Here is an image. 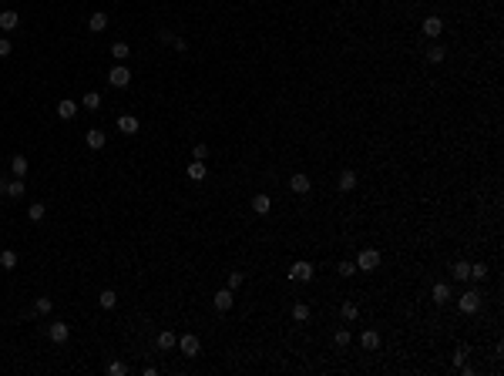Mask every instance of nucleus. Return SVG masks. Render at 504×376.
I'll return each mask as SVG.
<instances>
[{
  "label": "nucleus",
  "mask_w": 504,
  "mask_h": 376,
  "mask_svg": "<svg viewBox=\"0 0 504 376\" xmlns=\"http://www.w3.org/2000/svg\"><path fill=\"white\" fill-rule=\"evenodd\" d=\"M108 84H111V88H128V84H131V71L125 64L111 67V71H108Z\"/></svg>",
  "instance_id": "obj_1"
},
{
  "label": "nucleus",
  "mask_w": 504,
  "mask_h": 376,
  "mask_svg": "<svg viewBox=\"0 0 504 376\" xmlns=\"http://www.w3.org/2000/svg\"><path fill=\"white\" fill-rule=\"evenodd\" d=\"M376 265H380V252H376V248H363L360 259H356V269H363V272H373Z\"/></svg>",
  "instance_id": "obj_2"
},
{
  "label": "nucleus",
  "mask_w": 504,
  "mask_h": 376,
  "mask_svg": "<svg viewBox=\"0 0 504 376\" xmlns=\"http://www.w3.org/2000/svg\"><path fill=\"white\" fill-rule=\"evenodd\" d=\"M178 349H182L185 356H188V360H195V356L202 353V343H199V336H192V333H185V336L178 339Z\"/></svg>",
  "instance_id": "obj_3"
},
{
  "label": "nucleus",
  "mask_w": 504,
  "mask_h": 376,
  "mask_svg": "<svg viewBox=\"0 0 504 376\" xmlns=\"http://www.w3.org/2000/svg\"><path fill=\"white\" fill-rule=\"evenodd\" d=\"M289 279H293V282H309V279H313V265L303 262V259H299V262H293V269H289Z\"/></svg>",
  "instance_id": "obj_4"
},
{
  "label": "nucleus",
  "mask_w": 504,
  "mask_h": 376,
  "mask_svg": "<svg viewBox=\"0 0 504 376\" xmlns=\"http://www.w3.org/2000/svg\"><path fill=\"white\" fill-rule=\"evenodd\" d=\"M47 336H51V343H67V336H71V326H67V322H51Z\"/></svg>",
  "instance_id": "obj_5"
},
{
  "label": "nucleus",
  "mask_w": 504,
  "mask_h": 376,
  "mask_svg": "<svg viewBox=\"0 0 504 376\" xmlns=\"http://www.w3.org/2000/svg\"><path fill=\"white\" fill-rule=\"evenodd\" d=\"M457 306H461V312H477L481 309V292H464V296L457 299Z\"/></svg>",
  "instance_id": "obj_6"
},
{
  "label": "nucleus",
  "mask_w": 504,
  "mask_h": 376,
  "mask_svg": "<svg viewBox=\"0 0 504 376\" xmlns=\"http://www.w3.org/2000/svg\"><path fill=\"white\" fill-rule=\"evenodd\" d=\"M78 108H81V104H78V101H71V97H64V101L57 104V118H64V121H71V118H74V114H78Z\"/></svg>",
  "instance_id": "obj_7"
},
{
  "label": "nucleus",
  "mask_w": 504,
  "mask_h": 376,
  "mask_svg": "<svg viewBox=\"0 0 504 376\" xmlns=\"http://www.w3.org/2000/svg\"><path fill=\"white\" fill-rule=\"evenodd\" d=\"M118 131L121 135H138V118L135 114H121L118 118Z\"/></svg>",
  "instance_id": "obj_8"
},
{
  "label": "nucleus",
  "mask_w": 504,
  "mask_h": 376,
  "mask_svg": "<svg viewBox=\"0 0 504 376\" xmlns=\"http://www.w3.org/2000/svg\"><path fill=\"white\" fill-rule=\"evenodd\" d=\"M430 299H434V303H437V306L450 303V286H447V282H437V286L430 289Z\"/></svg>",
  "instance_id": "obj_9"
},
{
  "label": "nucleus",
  "mask_w": 504,
  "mask_h": 376,
  "mask_svg": "<svg viewBox=\"0 0 504 376\" xmlns=\"http://www.w3.org/2000/svg\"><path fill=\"white\" fill-rule=\"evenodd\" d=\"M269 208H272V198L266 192H259L256 198H252V212H256V215H269Z\"/></svg>",
  "instance_id": "obj_10"
},
{
  "label": "nucleus",
  "mask_w": 504,
  "mask_h": 376,
  "mask_svg": "<svg viewBox=\"0 0 504 376\" xmlns=\"http://www.w3.org/2000/svg\"><path fill=\"white\" fill-rule=\"evenodd\" d=\"M289 188H293L296 195H306V192H309V178H306L303 171H296V175L289 178Z\"/></svg>",
  "instance_id": "obj_11"
},
{
  "label": "nucleus",
  "mask_w": 504,
  "mask_h": 376,
  "mask_svg": "<svg viewBox=\"0 0 504 376\" xmlns=\"http://www.w3.org/2000/svg\"><path fill=\"white\" fill-rule=\"evenodd\" d=\"M232 303H235V299H232V289H222V292H215V309H219V312H229V309H232Z\"/></svg>",
  "instance_id": "obj_12"
},
{
  "label": "nucleus",
  "mask_w": 504,
  "mask_h": 376,
  "mask_svg": "<svg viewBox=\"0 0 504 376\" xmlns=\"http://www.w3.org/2000/svg\"><path fill=\"white\" fill-rule=\"evenodd\" d=\"M420 31H424L427 37H440V31H444V20H440V17H427Z\"/></svg>",
  "instance_id": "obj_13"
},
{
  "label": "nucleus",
  "mask_w": 504,
  "mask_h": 376,
  "mask_svg": "<svg viewBox=\"0 0 504 376\" xmlns=\"http://www.w3.org/2000/svg\"><path fill=\"white\" fill-rule=\"evenodd\" d=\"M88 31H91V34H101V31H108V14H101V10H98V14H91V20H88Z\"/></svg>",
  "instance_id": "obj_14"
},
{
  "label": "nucleus",
  "mask_w": 504,
  "mask_h": 376,
  "mask_svg": "<svg viewBox=\"0 0 504 376\" xmlns=\"http://www.w3.org/2000/svg\"><path fill=\"white\" fill-rule=\"evenodd\" d=\"M360 343H363V349H380V333H376V329H367V333H363L360 336Z\"/></svg>",
  "instance_id": "obj_15"
},
{
  "label": "nucleus",
  "mask_w": 504,
  "mask_h": 376,
  "mask_svg": "<svg viewBox=\"0 0 504 376\" xmlns=\"http://www.w3.org/2000/svg\"><path fill=\"white\" fill-rule=\"evenodd\" d=\"M17 24H20L17 10H4V14H0V31H14Z\"/></svg>",
  "instance_id": "obj_16"
},
{
  "label": "nucleus",
  "mask_w": 504,
  "mask_h": 376,
  "mask_svg": "<svg viewBox=\"0 0 504 376\" xmlns=\"http://www.w3.org/2000/svg\"><path fill=\"white\" fill-rule=\"evenodd\" d=\"M111 57H114V61H128V57H131V47L125 44V40H114V44H111Z\"/></svg>",
  "instance_id": "obj_17"
},
{
  "label": "nucleus",
  "mask_w": 504,
  "mask_h": 376,
  "mask_svg": "<svg viewBox=\"0 0 504 376\" xmlns=\"http://www.w3.org/2000/svg\"><path fill=\"white\" fill-rule=\"evenodd\" d=\"M10 171H14V178H24L27 175V158H24V155H14V158H10Z\"/></svg>",
  "instance_id": "obj_18"
},
{
  "label": "nucleus",
  "mask_w": 504,
  "mask_h": 376,
  "mask_svg": "<svg viewBox=\"0 0 504 376\" xmlns=\"http://www.w3.org/2000/svg\"><path fill=\"white\" fill-rule=\"evenodd\" d=\"M205 175H208L205 161H188V178H192V182H202Z\"/></svg>",
  "instance_id": "obj_19"
},
{
  "label": "nucleus",
  "mask_w": 504,
  "mask_h": 376,
  "mask_svg": "<svg viewBox=\"0 0 504 376\" xmlns=\"http://www.w3.org/2000/svg\"><path fill=\"white\" fill-rule=\"evenodd\" d=\"M27 188H24V178H14V182H7V188H4V195H10V198H20Z\"/></svg>",
  "instance_id": "obj_20"
},
{
  "label": "nucleus",
  "mask_w": 504,
  "mask_h": 376,
  "mask_svg": "<svg viewBox=\"0 0 504 376\" xmlns=\"http://www.w3.org/2000/svg\"><path fill=\"white\" fill-rule=\"evenodd\" d=\"M104 141H108V138H104L101 128H91L88 131V148H94V152H98V148H104Z\"/></svg>",
  "instance_id": "obj_21"
},
{
  "label": "nucleus",
  "mask_w": 504,
  "mask_h": 376,
  "mask_svg": "<svg viewBox=\"0 0 504 376\" xmlns=\"http://www.w3.org/2000/svg\"><path fill=\"white\" fill-rule=\"evenodd\" d=\"M81 108H84V111H98V108H101V94H98V91H88L84 101H81Z\"/></svg>",
  "instance_id": "obj_22"
},
{
  "label": "nucleus",
  "mask_w": 504,
  "mask_h": 376,
  "mask_svg": "<svg viewBox=\"0 0 504 376\" xmlns=\"http://www.w3.org/2000/svg\"><path fill=\"white\" fill-rule=\"evenodd\" d=\"M353 188H356V175H353L350 168L340 171V192H353Z\"/></svg>",
  "instance_id": "obj_23"
},
{
  "label": "nucleus",
  "mask_w": 504,
  "mask_h": 376,
  "mask_svg": "<svg viewBox=\"0 0 504 376\" xmlns=\"http://www.w3.org/2000/svg\"><path fill=\"white\" fill-rule=\"evenodd\" d=\"M450 272H454V279H471V262H464V259H457Z\"/></svg>",
  "instance_id": "obj_24"
},
{
  "label": "nucleus",
  "mask_w": 504,
  "mask_h": 376,
  "mask_svg": "<svg viewBox=\"0 0 504 376\" xmlns=\"http://www.w3.org/2000/svg\"><path fill=\"white\" fill-rule=\"evenodd\" d=\"M44 215H47V208H44V202H34V205L27 208V218H31V222H40Z\"/></svg>",
  "instance_id": "obj_25"
},
{
  "label": "nucleus",
  "mask_w": 504,
  "mask_h": 376,
  "mask_svg": "<svg viewBox=\"0 0 504 376\" xmlns=\"http://www.w3.org/2000/svg\"><path fill=\"white\" fill-rule=\"evenodd\" d=\"M98 303H101V309H114V306H118V296H114L111 289H104L101 296H98Z\"/></svg>",
  "instance_id": "obj_26"
},
{
  "label": "nucleus",
  "mask_w": 504,
  "mask_h": 376,
  "mask_svg": "<svg viewBox=\"0 0 504 376\" xmlns=\"http://www.w3.org/2000/svg\"><path fill=\"white\" fill-rule=\"evenodd\" d=\"M0 265H4V269H17V252L4 248V252H0Z\"/></svg>",
  "instance_id": "obj_27"
},
{
  "label": "nucleus",
  "mask_w": 504,
  "mask_h": 376,
  "mask_svg": "<svg viewBox=\"0 0 504 376\" xmlns=\"http://www.w3.org/2000/svg\"><path fill=\"white\" fill-rule=\"evenodd\" d=\"M340 316H343L346 322H353V319H356V316H360V309H356V306H353V303H343V306H340Z\"/></svg>",
  "instance_id": "obj_28"
},
{
  "label": "nucleus",
  "mask_w": 504,
  "mask_h": 376,
  "mask_svg": "<svg viewBox=\"0 0 504 376\" xmlns=\"http://www.w3.org/2000/svg\"><path fill=\"white\" fill-rule=\"evenodd\" d=\"M51 309H54V303H51V299L47 296H40L37 299V303H34V312H37V316H47V312Z\"/></svg>",
  "instance_id": "obj_29"
},
{
  "label": "nucleus",
  "mask_w": 504,
  "mask_h": 376,
  "mask_svg": "<svg viewBox=\"0 0 504 376\" xmlns=\"http://www.w3.org/2000/svg\"><path fill=\"white\" fill-rule=\"evenodd\" d=\"M293 319H296V322H306V319H309V306H306V303H296V306H293Z\"/></svg>",
  "instance_id": "obj_30"
},
{
  "label": "nucleus",
  "mask_w": 504,
  "mask_h": 376,
  "mask_svg": "<svg viewBox=\"0 0 504 376\" xmlns=\"http://www.w3.org/2000/svg\"><path fill=\"white\" fill-rule=\"evenodd\" d=\"M444 54H447V51L440 47V44H434V47L427 51V61H430V64H440V61H444Z\"/></svg>",
  "instance_id": "obj_31"
},
{
  "label": "nucleus",
  "mask_w": 504,
  "mask_h": 376,
  "mask_svg": "<svg viewBox=\"0 0 504 376\" xmlns=\"http://www.w3.org/2000/svg\"><path fill=\"white\" fill-rule=\"evenodd\" d=\"M353 272H360V269H356V262H350V259H343V262H340V275H343V279H350Z\"/></svg>",
  "instance_id": "obj_32"
},
{
  "label": "nucleus",
  "mask_w": 504,
  "mask_h": 376,
  "mask_svg": "<svg viewBox=\"0 0 504 376\" xmlns=\"http://www.w3.org/2000/svg\"><path fill=\"white\" fill-rule=\"evenodd\" d=\"M175 343H178V339L172 336V333H158V349H172Z\"/></svg>",
  "instance_id": "obj_33"
},
{
  "label": "nucleus",
  "mask_w": 504,
  "mask_h": 376,
  "mask_svg": "<svg viewBox=\"0 0 504 376\" xmlns=\"http://www.w3.org/2000/svg\"><path fill=\"white\" fill-rule=\"evenodd\" d=\"M108 373H111V376H125V373H128V366H125L121 360H114V363H108Z\"/></svg>",
  "instance_id": "obj_34"
},
{
  "label": "nucleus",
  "mask_w": 504,
  "mask_h": 376,
  "mask_svg": "<svg viewBox=\"0 0 504 376\" xmlns=\"http://www.w3.org/2000/svg\"><path fill=\"white\" fill-rule=\"evenodd\" d=\"M333 343H336V346H350V329H336Z\"/></svg>",
  "instance_id": "obj_35"
},
{
  "label": "nucleus",
  "mask_w": 504,
  "mask_h": 376,
  "mask_svg": "<svg viewBox=\"0 0 504 376\" xmlns=\"http://www.w3.org/2000/svg\"><path fill=\"white\" fill-rule=\"evenodd\" d=\"M192 158L195 161H205L208 158V144H195V148H192Z\"/></svg>",
  "instance_id": "obj_36"
},
{
  "label": "nucleus",
  "mask_w": 504,
  "mask_h": 376,
  "mask_svg": "<svg viewBox=\"0 0 504 376\" xmlns=\"http://www.w3.org/2000/svg\"><path fill=\"white\" fill-rule=\"evenodd\" d=\"M467 363V346H461V349H454V366H464Z\"/></svg>",
  "instance_id": "obj_37"
},
{
  "label": "nucleus",
  "mask_w": 504,
  "mask_h": 376,
  "mask_svg": "<svg viewBox=\"0 0 504 376\" xmlns=\"http://www.w3.org/2000/svg\"><path fill=\"white\" fill-rule=\"evenodd\" d=\"M484 275H488V269H484V265H471V279H484Z\"/></svg>",
  "instance_id": "obj_38"
},
{
  "label": "nucleus",
  "mask_w": 504,
  "mask_h": 376,
  "mask_svg": "<svg viewBox=\"0 0 504 376\" xmlns=\"http://www.w3.org/2000/svg\"><path fill=\"white\" fill-rule=\"evenodd\" d=\"M242 286V272H229V289H239Z\"/></svg>",
  "instance_id": "obj_39"
},
{
  "label": "nucleus",
  "mask_w": 504,
  "mask_h": 376,
  "mask_svg": "<svg viewBox=\"0 0 504 376\" xmlns=\"http://www.w3.org/2000/svg\"><path fill=\"white\" fill-rule=\"evenodd\" d=\"M158 40H161V44H172V40H175V34H172V31H158Z\"/></svg>",
  "instance_id": "obj_40"
},
{
  "label": "nucleus",
  "mask_w": 504,
  "mask_h": 376,
  "mask_svg": "<svg viewBox=\"0 0 504 376\" xmlns=\"http://www.w3.org/2000/svg\"><path fill=\"white\" fill-rule=\"evenodd\" d=\"M7 54H10V40L0 37V57H7Z\"/></svg>",
  "instance_id": "obj_41"
},
{
  "label": "nucleus",
  "mask_w": 504,
  "mask_h": 376,
  "mask_svg": "<svg viewBox=\"0 0 504 376\" xmlns=\"http://www.w3.org/2000/svg\"><path fill=\"white\" fill-rule=\"evenodd\" d=\"M172 47H175V51H188V40H182V37H175V40H172Z\"/></svg>",
  "instance_id": "obj_42"
}]
</instances>
